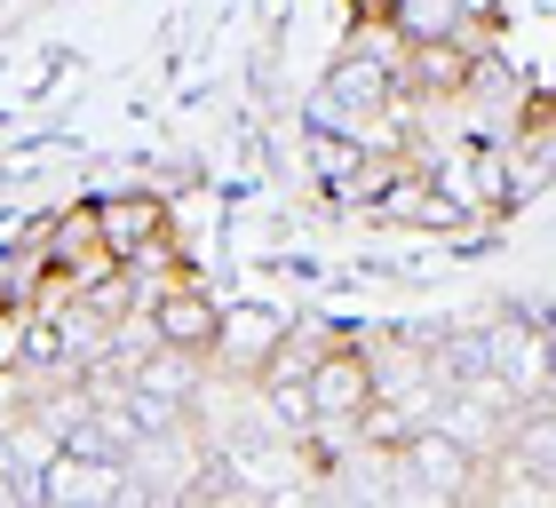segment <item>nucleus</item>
Wrapping results in <instances>:
<instances>
[{
  "instance_id": "f257e3e1",
  "label": "nucleus",
  "mask_w": 556,
  "mask_h": 508,
  "mask_svg": "<svg viewBox=\"0 0 556 508\" xmlns=\"http://www.w3.org/2000/svg\"><path fill=\"white\" fill-rule=\"evenodd\" d=\"M136 310H143V326H151V342L184 350V358H207V350H223V310L207 302V287H199L191 263L175 270V278H160V287H143Z\"/></svg>"
},
{
  "instance_id": "f03ea898",
  "label": "nucleus",
  "mask_w": 556,
  "mask_h": 508,
  "mask_svg": "<svg viewBox=\"0 0 556 508\" xmlns=\"http://www.w3.org/2000/svg\"><path fill=\"white\" fill-rule=\"evenodd\" d=\"M302 397H311V429H350L374 397H382L374 390V366H366V342L342 334L311 373H302Z\"/></svg>"
},
{
  "instance_id": "7ed1b4c3",
  "label": "nucleus",
  "mask_w": 556,
  "mask_h": 508,
  "mask_svg": "<svg viewBox=\"0 0 556 508\" xmlns=\"http://www.w3.org/2000/svg\"><path fill=\"white\" fill-rule=\"evenodd\" d=\"M397 485L406 493H477L485 485V461H477V445H462L453 429H414L406 445H397Z\"/></svg>"
},
{
  "instance_id": "20e7f679",
  "label": "nucleus",
  "mask_w": 556,
  "mask_h": 508,
  "mask_svg": "<svg viewBox=\"0 0 556 508\" xmlns=\"http://www.w3.org/2000/svg\"><path fill=\"white\" fill-rule=\"evenodd\" d=\"M40 239H48V263H56L72 287H88V278L119 270V254H112V239H104V223H96V199H80V207H64V215H48V223H40Z\"/></svg>"
},
{
  "instance_id": "39448f33",
  "label": "nucleus",
  "mask_w": 556,
  "mask_h": 508,
  "mask_svg": "<svg viewBox=\"0 0 556 508\" xmlns=\"http://www.w3.org/2000/svg\"><path fill=\"white\" fill-rule=\"evenodd\" d=\"M366 215H382V223H414V231H453V223H469V207H462V199H453V191H445L421 160L397 175V183L374 199Z\"/></svg>"
},
{
  "instance_id": "423d86ee",
  "label": "nucleus",
  "mask_w": 556,
  "mask_h": 508,
  "mask_svg": "<svg viewBox=\"0 0 556 508\" xmlns=\"http://www.w3.org/2000/svg\"><path fill=\"white\" fill-rule=\"evenodd\" d=\"M96 223H104L112 254L128 263V254H143L151 239H167V231H175V207H167L160 191H104V199H96Z\"/></svg>"
},
{
  "instance_id": "0eeeda50",
  "label": "nucleus",
  "mask_w": 556,
  "mask_h": 508,
  "mask_svg": "<svg viewBox=\"0 0 556 508\" xmlns=\"http://www.w3.org/2000/svg\"><path fill=\"white\" fill-rule=\"evenodd\" d=\"M24 334H33V318H24V310H0V373L24 366Z\"/></svg>"
}]
</instances>
